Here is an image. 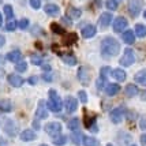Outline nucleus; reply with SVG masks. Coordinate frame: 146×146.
Masks as SVG:
<instances>
[{"instance_id":"nucleus-25","label":"nucleus","mask_w":146,"mask_h":146,"mask_svg":"<svg viewBox=\"0 0 146 146\" xmlns=\"http://www.w3.org/2000/svg\"><path fill=\"white\" fill-rule=\"evenodd\" d=\"M83 146H100V142L93 137H83Z\"/></svg>"},{"instance_id":"nucleus-45","label":"nucleus","mask_w":146,"mask_h":146,"mask_svg":"<svg viewBox=\"0 0 146 146\" xmlns=\"http://www.w3.org/2000/svg\"><path fill=\"white\" fill-rule=\"evenodd\" d=\"M141 143H142V146H146V134L141 135Z\"/></svg>"},{"instance_id":"nucleus-37","label":"nucleus","mask_w":146,"mask_h":146,"mask_svg":"<svg viewBox=\"0 0 146 146\" xmlns=\"http://www.w3.org/2000/svg\"><path fill=\"white\" fill-rule=\"evenodd\" d=\"M51 29H52V32H55L56 34H64V29L60 25H57V23H52Z\"/></svg>"},{"instance_id":"nucleus-32","label":"nucleus","mask_w":146,"mask_h":146,"mask_svg":"<svg viewBox=\"0 0 146 146\" xmlns=\"http://www.w3.org/2000/svg\"><path fill=\"white\" fill-rule=\"evenodd\" d=\"M17 27H18V22L14 21V19H8V22H7V25H6L7 32H14Z\"/></svg>"},{"instance_id":"nucleus-42","label":"nucleus","mask_w":146,"mask_h":146,"mask_svg":"<svg viewBox=\"0 0 146 146\" xmlns=\"http://www.w3.org/2000/svg\"><path fill=\"white\" fill-rule=\"evenodd\" d=\"M42 79L46 81V82H51V81H53V76H52L51 74H44V75H42Z\"/></svg>"},{"instance_id":"nucleus-6","label":"nucleus","mask_w":146,"mask_h":146,"mask_svg":"<svg viewBox=\"0 0 146 146\" xmlns=\"http://www.w3.org/2000/svg\"><path fill=\"white\" fill-rule=\"evenodd\" d=\"M64 108H66V112L67 113H74L76 109H78V101H76V98L74 97H66V100H64Z\"/></svg>"},{"instance_id":"nucleus-38","label":"nucleus","mask_w":146,"mask_h":146,"mask_svg":"<svg viewBox=\"0 0 146 146\" xmlns=\"http://www.w3.org/2000/svg\"><path fill=\"white\" fill-rule=\"evenodd\" d=\"M30 60H32L33 64H37V66H41V64H42V57L40 56V55H32Z\"/></svg>"},{"instance_id":"nucleus-33","label":"nucleus","mask_w":146,"mask_h":146,"mask_svg":"<svg viewBox=\"0 0 146 146\" xmlns=\"http://www.w3.org/2000/svg\"><path fill=\"white\" fill-rule=\"evenodd\" d=\"M15 70L18 71V72H25L26 70H27V63L26 62H17V64H15Z\"/></svg>"},{"instance_id":"nucleus-39","label":"nucleus","mask_w":146,"mask_h":146,"mask_svg":"<svg viewBox=\"0 0 146 146\" xmlns=\"http://www.w3.org/2000/svg\"><path fill=\"white\" fill-rule=\"evenodd\" d=\"M18 27L19 29H22V30L27 29V27H29V19H26V18L21 19V21L18 22Z\"/></svg>"},{"instance_id":"nucleus-22","label":"nucleus","mask_w":146,"mask_h":146,"mask_svg":"<svg viewBox=\"0 0 146 146\" xmlns=\"http://www.w3.org/2000/svg\"><path fill=\"white\" fill-rule=\"evenodd\" d=\"M13 109V104L10 100H0V111L1 112H11Z\"/></svg>"},{"instance_id":"nucleus-47","label":"nucleus","mask_w":146,"mask_h":146,"mask_svg":"<svg viewBox=\"0 0 146 146\" xmlns=\"http://www.w3.org/2000/svg\"><path fill=\"white\" fill-rule=\"evenodd\" d=\"M33 127H34V130H40V123H38V119H36V120L33 121Z\"/></svg>"},{"instance_id":"nucleus-40","label":"nucleus","mask_w":146,"mask_h":146,"mask_svg":"<svg viewBox=\"0 0 146 146\" xmlns=\"http://www.w3.org/2000/svg\"><path fill=\"white\" fill-rule=\"evenodd\" d=\"M78 97H79L81 102H83V104H86V102H88V94H86V92H85V90H79V92H78Z\"/></svg>"},{"instance_id":"nucleus-51","label":"nucleus","mask_w":146,"mask_h":146,"mask_svg":"<svg viewBox=\"0 0 146 146\" xmlns=\"http://www.w3.org/2000/svg\"><path fill=\"white\" fill-rule=\"evenodd\" d=\"M0 64H3V56H0Z\"/></svg>"},{"instance_id":"nucleus-13","label":"nucleus","mask_w":146,"mask_h":146,"mask_svg":"<svg viewBox=\"0 0 146 146\" xmlns=\"http://www.w3.org/2000/svg\"><path fill=\"white\" fill-rule=\"evenodd\" d=\"M37 138V134L34 133L33 130H23L22 133H21V139L23 141V142H29V141H34Z\"/></svg>"},{"instance_id":"nucleus-14","label":"nucleus","mask_w":146,"mask_h":146,"mask_svg":"<svg viewBox=\"0 0 146 146\" xmlns=\"http://www.w3.org/2000/svg\"><path fill=\"white\" fill-rule=\"evenodd\" d=\"M96 33H97V29H96V26L93 25H86L85 27L82 29V36L85 38H92L96 36Z\"/></svg>"},{"instance_id":"nucleus-20","label":"nucleus","mask_w":146,"mask_h":146,"mask_svg":"<svg viewBox=\"0 0 146 146\" xmlns=\"http://www.w3.org/2000/svg\"><path fill=\"white\" fill-rule=\"evenodd\" d=\"M36 117H37L38 120L48 117V111H46V108H44V102L42 101L40 102V107H38L37 111H36Z\"/></svg>"},{"instance_id":"nucleus-55","label":"nucleus","mask_w":146,"mask_h":146,"mask_svg":"<svg viewBox=\"0 0 146 146\" xmlns=\"http://www.w3.org/2000/svg\"><path fill=\"white\" fill-rule=\"evenodd\" d=\"M133 146H137V145H133Z\"/></svg>"},{"instance_id":"nucleus-36","label":"nucleus","mask_w":146,"mask_h":146,"mask_svg":"<svg viewBox=\"0 0 146 146\" xmlns=\"http://www.w3.org/2000/svg\"><path fill=\"white\" fill-rule=\"evenodd\" d=\"M71 139H72V142H74V145H79L81 143V134L78 133V131H72V134H71Z\"/></svg>"},{"instance_id":"nucleus-46","label":"nucleus","mask_w":146,"mask_h":146,"mask_svg":"<svg viewBox=\"0 0 146 146\" xmlns=\"http://www.w3.org/2000/svg\"><path fill=\"white\" fill-rule=\"evenodd\" d=\"M4 44H6V37L0 34V48H1V46H4Z\"/></svg>"},{"instance_id":"nucleus-28","label":"nucleus","mask_w":146,"mask_h":146,"mask_svg":"<svg viewBox=\"0 0 146 146\" xmlns=\"http://www.w3.org/2000/svg\"><path fill=\"white\" fill-rule=\"evenodd\" d=\"M76 34L75 33H68V34H66V36H64V40H63V42L66 45H71V44H74V42H75L76 41Z\"/></svg>"},{"instance_id":"nucleus-18","label":"nucleus","mask_w":146,"mask_h":146,"mask_svg":"<svg viewBox=\"0 0 146 146\" xmlns=\"http://www.w3.org/2000/svg\"><path fill=\"white\" fill-rule=\"evenodd\" d=\"M123 41L128 45L134 44V42H135V33H134L133 30H126V32H123Z\"/></svg>"},{"instance_id":"nucleus-10","label":"nucleus","mask_w":146,"mask_h":146,"mask_svg":"<svg viewBox=\"0 0 146 146\" xmlns=\"http://www.w3.org/2000/svg\"><path fill=\"white\" fill-rule=\"evenodd\" d=\"M7 81L14 88H21L23 85V78L21 75H17V74H10V75L7 76Z\"/></svg>"},{"instance_id":"nucleus-16","label":"nucleus","mask_w":146,"mask_h":146,"mask_svg":"<svg viewBox=\"0 0 146 146\" xmlns=\"http://www.w3.org/2000/svg\"><path fill=\"white\" fill-rule=\"evenodd\" d=\"M134 79H135L137 83H139L142 86H146V68L138 71V72L135 74V76H134Z\"/></svg>"},{"instance_id":"nucleus-7","label":"nucleus","mask_w":146,"mask_h":146,"mask_svg":"<svg viewBox=\"0 0 146 146\" xmlns=\"http://www.w3.org/2000/svg\"><path fill=\"white\" fill-rule=\"evenodd\" d=\"M124 112H126L124 107H119V108L112 109V112H111V120H112V123H115V124L120 123L123 120V117H124Z\"/></svg>"},{"instance_id":"nucleus-24","label":"nucleus","mask_w":146,"mask_h":146,"mask_svg":"<svg viewBox=\"0 0 146 146\" xmlns=\"http://www.w3.org/2000/svg\"><path fill=\"white\" fill-rule=\"evenodd\" d=\"M135 36H138L139 38H143L146 37V26L142 25V23H138V25L135 26Z\"/></svg>"},{"instance_id":"nucleus-34","label":"nucleus","mask_w":146,"mask_h":146,"mask_svg":"<svg viewBox=\"0 0 146 146\" xmlns=\"http://www.w3.org/2000/svg\"><path fill=\"white\" fill-rule=\"evenodd\" d=\"M4 14H6L7 19H13V18H14L13 6H10V4H6V6H4Z\"/></svg>"},{"instance_id":"nucleus-3","label":"nucleus","mask_w":146,"mask_h":146,"mask_svg":"<svg viewBox=\"0 0 146 146\" xmlns=\"http://www.w3.org/2000/svg\"><path fill=\"white\" fill-rule=\"evenodd\" d=\"M143 7V1L142 0H130L127 4V8H128V13L133 18H137L139 15L141 10Z\"/></svg>"},{"instance_id":"nucleus-11","label":"nucleus","mask_w":146,"mask_h":146,"mask_svg":"<svg viewBox=\"0 0 146 146\" xmlns=\"http://www.w3.org/2000/svg\"><path fill=\"white\" fill-rule=\"evenodd\" d=\"M78 79L82 85H88L90 82V71L86 70L85 67H81L78 71Z\"/></svg>"},{"instance_id":"nucleus-26","label":"nucleus","mask_w":146,"mask_h":146,"mask_svg":"<svg viewBox=\"0 0 146 146\" xmlns=\"http://www.w3.org/2000/svg\"><path fill=\"white\" fill-rule=\"evenodd\" d=\"M53 138V143L57 146H63L66 145V142H67V137L66 135H63V134H59V135H56V137H52Z\"/></svg>"},{"instance_id":"nucleus-50","label":"nucleus","mask_w":146,"mask_h":146,"mask_svg":"<svg viewBox=\"0 0 146 146\" xmlns=\"http://www.w3.org/2000/svg\"><path fill=\"white\" fill-rule=\"evenodd\" d=\"M3 25V17H1V13H0V26Z\"/></svg>"},{"instance_id":"nucleus-44","label":"nucleus","mask_w":146,"mask_h":146,"mask_svg":"<svg viewBox=\"0 0 146 146\" xmlns=\"http://www.w3.org/2000/svg\"><path fill=\"white\" fill-rule=\"evenodd\" d=\"M29 83L30 85H36L37 83V76H30L29 78Z\"/></svg>"},{"instance_id":"nucleus-9","label":"nucleus","mask_w":146,"mask_h":146,"mask_svg":"<svg viewBox=\"0 0 146 146\" xmlns=\"http://www.w3.org/2000/svg\"><path fill=\"white\" fill-rule=\"evenodd\" d=\"M98 23L101 26V29H107V27L112 23V14L111 13H102L101 15H100Z\"/></svg>"},{"instance_id":"nucleus-48","label":"nucleus","mask_w":146,"mask_h":146,"mask_svg":"<svg viewBox=\"0 0 146 146\" xmlns=\"http://www.w3.org/2000/svg\"><path fill=\"white\" fill-rule=\"evenodd\" d=\"M42 70L44 71H51V66H49V64H42Z\"/></svg>"},{"instance_id":"nucleus-5","label":"nucleus","mask_w":146,"mask_h":146,"mask_svg":"<svg viewBox=\"0 0 146 146\" xmlns=\"http://www.w3.org/2000/svg\"><path fill=\"white\" fill-rule=\"evenodd\" d=\"M134 62H135V55H134V51L133 49H130L127 48L124 53H123V56L120 57V60H119V63L121 66H124V67H130V66H133Z\"/></svg>"},{"instance_id":"nucleus-23","label":"nucleus","mask_w":146,"mask_h":146,"mask_svg":"<svg viewBox=\"0 0 146 146\" xmlns=\"http://www.w3.org/2000/svg\"><path fill=\"white\" fill-rule=\"evenodd\" d=\"M81 10L79 8H75V7H70L68 8V11H67V17L70 19H78L81 17Z\"/></svg>"},{"instance_id":"nucleus-30","label":"nucleus","mask_w":146,"mask_h":146,"mask_svg":"<svg viewBox=\"0 0 146 146\" xmlns=\"http://www.w3.org/2000/svg\"><path fill=\"white\" fill-rule=\"evenodd\" d=\"M62 60H63L64 63L70 64V66L76 64V57L74 56V55H63V56H62Z\"/></svg>"},{"instance_id":"nucleus-4","label":"nucleus","mask_w":146,"mask_h":146,"mask_svg":"<svg viewBox=\"0 0 146 146\" xmlns=\"http://www.w3.org/2000/svg\"><path fill=\"white\" fill-rule=\"evenodd\" d=\"M62 124L60 123H57V121H51V123H46L44 126V131L46 134H49L51 137H56L59 134H62Z\"/></svg>"},{"instance_id":"nucleus-15","label":"nucleus","mask_w":146,"mask_h":146,"mask_svg":"<svg viewBox=\"0 0 146 146\" xmlns=\"http://www.w3.org/2000/svg\"><path fill=\"white\" fill-rule=\"evenodd\" d=\"M119 92H120V86L117 83H108L105 86V93L108 96H115V94H117Z\"/></svg>"},{"instance_id":"nucleus-21","label":"nucleus","mask_w":146,"mask_h":146,"mask_svg":"<svg viewBox=\"0 0 146 146\" xmlns=\"http://www.w3.org/2000/svg\"><path fill=\"white\" fill-rule=\"evenodd\" d=\"M112 76H113L117 82L126 81V72H124V70H121V68H115V70H112Z\"/></svg>"},{"instance_id":"nucleus-53","label":"nucleus","mask_w":146,"mask_h":146,"mask_svg":"<svg viewBox=\"0 0 146 146\" xmlns=\"http://www.w3.org/2000/svg\"><path fill=\"white\" fill-rule=\"evenodd\" d=\"M107 146H113V145H112V143H108V145H107Z\"/></svg>"},{"instance_id":"nucleus-2","label":"nucleus","mask_w":146,"mask_h":146,"mask_svg":"<svg viewBox=\"0 0 146 146\" xmlns=\"http://www.w3.org/2000/svg\"><path fill=\"white\" fill-rule=\"evenodd\" d=\"M49 96H51V98H49L48 102H46L48 109L52 111V112H55V113L60 112L62 108H63V101H62V98L57 96V93L55 90H49Z\"/></svg>"},{"instance_id":"nucleus-12","label":"nucleus","mask_w":146,"mask_h":146,"mask_svg":"<svg viewBox=\"0 0 146 146\" xmlns=\"http://www.w3.org/2000/svg\"><path fill=\"white\" fill-rule=\"evenodd\" d=\"M44 11L45 14H48L49 17H57L60 14V8L56 4H52V3H48L46 6H44Z\"/></svg>"},{"instance_id":"nucleus-29","label":"nucleus","mask_w":146,"mask_h":146,"mask_svg":"<svg viewBox=\"0 0 146 146\" xmlns=\"http://www.w3.org/2000/svg\"><path fill=\"white\" fill-rule=\"evenodd\" d=\"M97 88L98 89H104L107 85H108V79H107V76L102 75V74H100V76H98V79H97Z\"/></svg>"},{"instance_id":"nucleus-54","label":"nucleus","mask_w":146,"mask_h":146,"mask_svg":"<svg viewBox=\"0 0 146 146\" xmlns=\"http://www.w3.org/2000/svg\"><path fill=\"white\" fill-rule=\"evenodd\" d=\"M40 146H48V145H45V143H42V145H40Z\"/></svg>"},{"instance_id":"nucleus-19","label":"nucleus","mask_w":146,"mask_h":146,"mask_svg":"<svg viewBox=\"0 0 146 146\" xmlns=\"http://www.w3.org/2000/svg\"><path fill=\"white\" fill-rule=\"evenodd\" d=\"M124 93L127 97H135V96L139 93V89H138V86H135L133 83H130L126 86V89H124Z\"/></svg>"},{"instance_id":"nucleus-41","label":"nucleus","mask_w":146,"mask_h":146,"mask_svg":"<svg viewBox=\"0 0 146 146\" xmlns=\"http://www.w3.org/2000/svg\"><path fill=\"white\" fill-rule=\"evenodd\" d=\"M29 3H30V6H32L34 10H38V8L41 7V0H29Z\"/></svg>"},{"instance_id":"nucleus-8","label":"nucleus","mask_w":146,"mask_h":146,"mask_svg":"<svg viewBox=\"0 0 146 146\" xmlns=\"http://www.w3.org/2000/svg\"><path fill=\"white\" fill-rule=\"evenodd\" d=\"M128 26V21L124 17H117L113 21V32L121 33L123 30H126V27Z\"/></svg>"},{"instance_id":"nucleus-43","label":"nucleus","mask_w":146,"mask_h":146,"mask_svg":"<svg viewBox=\"0 0 146 146\" xmlns=\"http://www.w3.org/2000/svg\"><path fill=\"white\" fill-rule=\"evenodd\" d=\"M139 126H141V128H142V130H146V117H142V119H141Z\"/></svg>"},{"instance_id":"nucleus-17","label":"nucleus","mask_w":146,"mask_h":146,"mask_svg":"<svg viewBox=\"0 0 146 146\" xmlns=\"http://www.w3.org/2000/svg\"><path fill=\"white\" fill-rule=\"evenodd\" d=\"M7 60H10V62H13V63H17V62H19L21 59H22V53H21V51H11L7 53L6 56Z\"/></svg>"},{"instance_id":"nucleus-52","label":"nucleus","mask_w":146,"mask_h":146,"mask_svg":"<svg viewBox=\"0 0 146 146\" xmlns=\"http://www.w3.org/2000/svg\"><path fill=\"white\" fill-rule=\"evenodd\" d=\"M143 17H145V18H146V10H145V13H143Z\"/></svg>"},{"instance_id":"nucleus-35","label":"nucleus","mask_w":146,"mask_h":146,"mask_svg":"<svg viewBox=\"0 0 146 146\" xmlns=\"http://www.w3.org/2000/svg\"><path fill=\"white\" fill-rule=\"evenodd\" d=\"M105 6H107V8L108 10H111V11H115V10H117V0H107V3H105Z\"/></svg>"},{"instance_id":"nucleus-27","label":"nucleus","mask_w":146,"mask_h":146,"mask_svg":"<svg viewBox=\"0 0 146 146\" xmlns=\"http://www.w3.org/2000/svg\"><path fill=\"white\" fill-rule=\"evenodd\" d=\"M3 127H4V130H6V133L10 134L11 137L15 135V130H17V128H15V124H14L11 120H7L6 123H4V126H3Z\"/></svg>"},{"instance_id":"nucleus-1","label":"nucleus","mask_w":146,"mask_h":146,"mask_svg":"<svg viewBox=\"0 0 146 146\" xmlns=\"http://www.w3.org/2000/svg\"><path fill=\"white\" fill-rule=\"evenodd\" d=\"M120 52V42L113 37H105L101 41V53L102 57L109 59V57L116 56Z\"/></svg>"},{"instance_id":"nucleus-49","label":"nucleus","mask_w":146,"mask_h":146,"mask_svg":"<svg viewBox=\"0 0 146 146\" xmlns=\"http://www.w3.org/2000/svg\"><path fill=\"white\" fill-rule=\"evenodd\" d=\"M141 97H142V100H146V90H143V92L141 93Z\"/></svg>"},{"instance_id":"nucleus-31","label":"nucleus","mask_w":146,"mask_h":146,"mask_svg":"<svg viewBox=\"0 0 146 146\" xmlns=\"http://www.w3.org/2000/svg\"><path fill=\"white\" fill-rule=\"evenodd\" d=\"M68 128H70L71 131H78L79 130V119H76V117L71 119L68 121Z\"/></svg>"}]
</instances>
